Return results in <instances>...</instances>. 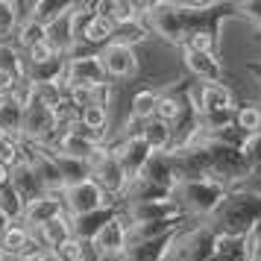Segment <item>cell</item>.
I'll list each match as a JSON object with an SVG mask.
<instances>
[{"mask_svg": "<svg viewBox=\"0 0 261 261\" xmlns=\"http://www.w3.org/2000/svg\"><path fill=\"white\" fill-rule=\"evenodd\" d=\"M21 115H24V109L15 103L9 94H0V129L6 132V135H21Z\"/></svg>", "mask_w": 261, "mask_h": 261, "instance_id": "13", "label": "cell"}, {"mask_svg": "<svg viewBox=\"0 0 261 261\" xmlns=\"http://www.w3.org/2000/svg\"><path fill=\"white\" fill-rule=\"evenodd\" d=\"M232 118H235V129L247 132L249 138L261 135V103H247V106H241Z\"/></svg>", "mask_w": 261, "mask_h": 261, "instance_id": "15", "label": "cell"}, {"mask_svg": "<svg viewBox=\"0 0 261 261\" xmlns=\"http://www.w3.org/2000/svg\"><path fill=\"white\" fill-rule=\"evenodd\" d=\"M62 214H65L62 194L59 191H47L44 197H38V200H33L30 205H24V212H21L18 220H21L30 232H36V229L47 226L50 220H56V217H62Z\"/></svg>", "mask_w": 261, "mask_h": 261, "instance_id": "4", "label": "cell"}, {"mask_svg": "<svg viewBox=\"0 0 261 261\" xmlns=\"http://www.w3.org/2000/svg\"><path fill=\"white\" fill-rule=\"evenodd\" d=\"M232 103H235V94L223 83H208L197 88V115L200 118H205V115H226V112H232Z\"/></svg>", "mask_w": 261, "mask_h": 261, "instance_id": "7", "label": "cell"}, {"mask_svg": "<svg viewBox=\"0 0 261 261\" xmlns=\"http://www.w3.org/2000/svg\"><path fill=\"white\" fill-rule=\"evenodd\" d=\"M6 138H9V135H6V132L0 129V141H6Z\"/></svg>", "mask_w": 261, "mask_h": 261, "instance_id": "24", "label": "cell"}, {"mask_svg": "<svg viewBox=\"0 0 261 261\" xmlns=\"http://www.w3.org/2000/svg\"><path fill=\"white\" fill-rule=\"evenodd\" d=\"M0 261H27L21 255H9V252H0Z\"/></svg>", "mask_w": 261, "mask_h": 261, "instance_id": "23", "label": "cell"}, {"mask_svg": "<svg viewBox=\"0 0 261 261\" xmlns=\"http://www.w3.org/2000/svg\"><path fill=\"white\" fill-rule=\"evenodd\" d=\"M138 135H141V141L153 153H162V150H170L173 147V126H167V123H162V120H155V118L141 123Z\"/></svg>", "mask_w": 261, "mask_h": 261, "instance_id": "11", "label": "cell"}, {"mask_svg": "<svg viewBox=\"0 0 261 261\" xmlns=\"http://www.w3.org/2000/svg\"><path fill=\"white\" fill-rule=\"evenodd\" d=\"M182 100H176L173 94H159V106H155V120H162L167 126H176L179 118H182Z\"/></svg>", "mask_w": 261, "mask_h": 261, "instance_id": "16", "label": "cell"}, {"mask_svg": "<svg viewBox=\"0 0 261 261\" xmlns=\"http://www.w3.org/2000/svg\"><path fill=\"white\" fill-rule=\"evenodd\" d=\"M9 188H12V194L18 197V202H21V205H30L33 200H38V197H44V194H47V188H44L41 176L36 173V167L30 165V162H21V165L12 170Z\"/></svg>", "mask_w": 261, "mask_h": 261, "instance_id": "8", "label": "cell"}, {"mask_svg": "<svg viewBox=\"0 0 261 261\" xmlns=\"http://www.w3.org/2000/svg\"><path fill=\"white\" fill-rule=\"evenodd\" d=\"M59 194H62V202H65V214L68 217H85V214L112 208V197L97 185L94 179H83L76 185H65Z\"/></svg>", "mask_w": 261, "mask_h": 261, "instance_id": "1", "label": "cell"}, {"mask_svg": "<svg viewBox=\"0 0 261 261\" xmlns=\"http://www.w3.org/2000/svg\"><path fill=\"white\" fill-rule=\"evenodd\" d=\"M65 85L103 88L106 85V71H103L100 53H71L65 59Z\"/></svg>", "mask_w": 261, "mask_h": 261, "instance_id": "2", "label": "cell"}, {"mask_svg": "<svg viewBox=\"0 0 261 261\" xmlns=\"http://www.w3.org/2000/svg\"><path fill=\"white\" fill-rule=\"evenodd\" d=\"M9 179H12V170L0 165V188H6V185H9Z\"/></svg>", "mask_w": 261, "mask_h": 261, "instance_id": "21", "label": "cell"}, {"mask_svg": "<svg viewBox=\"0 0 261 261\" xmlns=\"http://www.w3.org/2000/svg\"><path fill=\"white\" fill-rule=\"evenodd\" d=\"M9 226H12V217H9V214H3V212H0V238L6 235V229H9Z\"/></svg>", "mask_w": 261, "mask_h": 261, "instance_id": "22", "label": "cell"}, {"mask_svg": "<svg viewBox=\"0 0 261 261\" xmlns=\"http://www.w3.org/2000/svg\"><path fill=\"white\" fill-rule=\"evenodd\" d=\"M100 62H103V71H106V80H129L138 73V56L132 47H123L118 41H112L100 50Z\"/></svg>", "mask_w": 261, "mask_h": 261, "instance_id": "5", "label": "cell"}, {"mask_svg": "<svg viewBox=\"0 0 261 261\" xmlns=\"http://www.w3.org/2000/svg\"><path fill=\"white\" fill-rule=\"evenodd\" d=\"M33 238H36V244L41 249H56L62 241H68V238H71V217H68V214H62V217H56V220H50L47 226L36 229Z\"/></svg>", "mask_w": 261, "mask_h": 261, "instance_id": "10", "label": "cell"}, {"mask_svg": "<svg viewBox=\"0 0 261 261\" xmlns=\"http://www.w3.org/2000/svg\"><path fill=\"white\" fill-rule=\"evenodd\" d=\"M91 244L97 247L100 255H126V249H129V223H123V217L115 214L94 235Z\"/></svg>", "mask_w": 261, "mask_h": 261, "instance_id": "6", "label": "cell"}, {"mask_svg": "<svg viewBox=\"0 0 261 261\" xmlns=\"http://www.w3.org/2000/svg\"><path fill=\"white\" fill-rule=\"evenodd\" d=\"M185 68H188L191 76H197V80H200V85L220 83V76H223L220 59H217L214 53H197V50H185Z\"/></svg>", "mask_w": 261, "mask_h": 261, "instance_id": "9", "label": "cell"}, {"mask_svg": "<svg viewBox=\"0 0 261 261\" xmlns=\"http://www.w3.org/2000/svg\"><path fill=\"white\" fill-rule=\"evenodd\" d=\"M47 38V27H41L38 21H24V24H18V30H15V47L21 50V53H27L30 47H36V44H41Z\"/></svg>", "mask_w": 261, "mask_h": 261, "instance_id": "14", "label": "cell"}, {"mask_svg": "<svg viewBox=\"0 0 261 261\" xmlns=\"http://www.w3.org/2000/svg\"><path fill=\"white\" fill-rule=\"evenodd\" d=\"M18 80H24V76L9 71V68H0V94H12V88L18 85Z\"/></svg>", "mask_w": 261, "mask_h": 261, "instance_id": "19", "label": "cell"}, {"mask_svg": "<svg viewBox=\"0 0 261 261\" xmlns=\"http://www.w3.org/2000/svg\"><path fill=\"white\" fill-rule=\"evenodd\" d=\"M30 261H62V258H59V252H56V249H38Z\"/></svg>", "mask_w": 261, "mask_h": 261, "instance_id": "20", "label": "cell"}, {"mask_svg": "<svg viewBox=\"0 0 261 261\" xmlns=\"http://www.w3.org/2000/svg\"><path fill=\"white\" fill-rule=\"evenodd\" d=\"M18 9H15V3H3L0 0V38H9L18 30Z\"/></svg>", "mask_w": 261, "mask_h": 261, "instance_id": "18", "label": "cell"}, {"mask_svg": "<svg viewBox=\"0 0 261 261\" xmlns=\"http://www.w3.org/2000/svg\"><path fill=\"white\" fill-rule=\"evenodd\" d=\"M155 106H159V91L155 88H141V91L132 94L129 118L138 120V123H147V120L155 118Z\"/></svg>", "mask_w": 261, "mask_h": 261, "instance_id": "12", "label": "cell"}, {"mask_svg": "<svg viewBox=\"0 0 261 261\" xmlns=\"http://www.w3.org/2000/svg\"><path fill=\"white\" fill-rule=\"evenodd\" d=\"M85 244H88V241L71 235L68 241H62L59 247H56V252H59L62 261H85Z\"/></svg>", "mask_w": 261, "mask_h": 261, "instance_id": "17", "label": "cell"}, {"mask_svg": "<svg viewBox=\"0 0 261 261\" xmlns=\"http://www.w3.org/2000/svg\"><path fill=\"white\" fill-rule=\"evenodd\" d=\"M112 153H115L120 170H123V176H126V185L138 182L141 173H144V167H147V162L153 159V150L141 141V135H126L123 144H120L118 150H112Z\"/></svg>", "mask_w": 261, "mask_h": 261, "instance_id": "3", "label": "cell"}]
</instances>
